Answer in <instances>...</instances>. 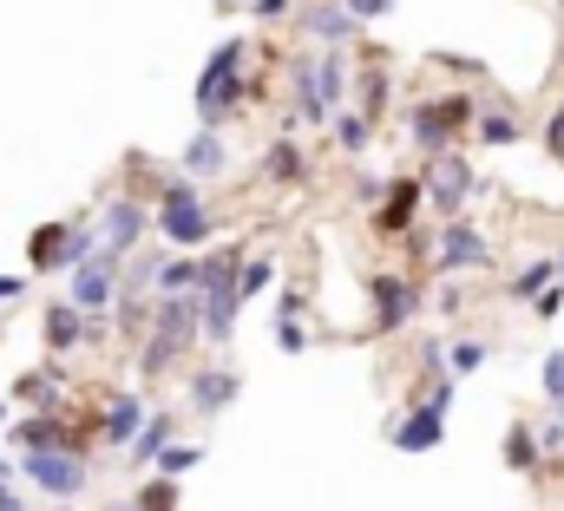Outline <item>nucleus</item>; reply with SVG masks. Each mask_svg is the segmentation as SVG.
<instances>
[{"instance_id": "nucleus-1", "label": "nucleus", "mask_w": 564, "mask_h": 511, "mask_svg": "<svg viewBox=\"0 0 564 511\" xmlns=\"http://www.w3.org/2000/svg\"><path fill=\"white\" fill-rule=\"evenodd\" d=\"M289 86H295L302 119L328 126L348 99V66H341V53H302V59H289Z\"/></svg>"}, {"instance_id": "nucleus-2", "label": "nucleus", "mask_w": 564, "mask_h": 511, "mask_svg": "<svg viewBox=\"0 0 564 511\" xmlns=\"http://www.w3.org/2000/svg\"><path fill=\"white\" fill-rule=\"evenodd\" d=\"M243 99V40H224L210 59H204V79H197V126L224 131L230 112Z\"/></svg>"}, {"instance_id": "nucleus-3", "label": "nucleus", "mask_w": 564, "mask_h": 511, "mask_svg": "<svg viewBox=\"0 0 564 511\" xmlns=\"http://www.w3.org/2000/svg\"><path fill=\"white\" fill-rule=\"evenodd\" d=\"M151 230H158L171 250H197V243H210L217 217L204 210V197H197L191 177H171V184H164V204H158V217H151Z\"/></svg>"}, {"instance_id": "nucleus-4", "label": "nucleus", "mask_w": 564, "mask_h": 511, "mask_svg": "<svg viewBox=\"0 0 564 511\" xmlns=\"http://www.w3.org/2000/svg\"><path fill=\"white\" fill-rule=\"evenodd\" d=\"M197 341V295H171V302H158V315H151V341H144V374H164L184 348Z\"/></svg>"}, {"instance_id": "nucleus-5", "label": "nucleus", "mask_w": 564, "mask_h": 511, "mask_svg": "<svg viewBox=\"0 0 564 511\" xmlns=\"http://www.w3.org/2000/svg\"><path fill=\"white\" fill-rule=\"evenodd\" d=\"M13 479L40 486L46 499H79L93 486L86 459H73V453H13Z\"/></svg>"}, {"instance_id": "nucleus-6", "label": "nucleus", "mask_w": 564, "mask_h": 511, "mask_svg": "<svg viewBox=\"0 0 564 511\" xmlns=\"http://www.w3.org/2000/svg\"><path fill=\"white\" fill-rule=\"evenodd\" d=\"M414 184H421L426 204L440 210V224H446V217H459V204L479 191V177H473V164H466L459 151H440V157L426 164V177H414Z\"/></svg>"}, {"instance_id": "nucleus-7", "label": "nucleus", "mask_w": 564, "mask_h": 511, "mask_svg": "<svg viewBox=\"0 0 564 511\" xmlns=\"http://www.w3.org/2000/svg\"><path fill=\"white\" fill-rule=\"evenodd\" d=\"M473 119V99L466 93H446V99H426V106H414V119H408V131H414V144H421L426 157H440L446 144H453V131Z\"/></svg>"}, {"instance_id": "nucleus-8", "label": "nucleus", "mask_w": 564, "mask_h": 511, "mask_svg": "<svg viewBox=\"0 0 564 511\" xmlns=\"http://www.w3.org/2000/svg\"><path fill=\"white\" fill-rule=\"evenodd\" d=\"M86 446H93V433H79L53 413H20V426H13V453H73V459H86Z\"/></svg>"}, {"instance_id": "nucleus-9", "label": "nucleus", "mask_w": 564, "mask_h": 511, "mask_svg": "<svg viewBox=\"0 0 564 511\" xmlns=\"http://www.w3.org/2000/svg\"><path fill=\"white\" fill-rule=\"evenodd\" d=\"M79 315H93V308H112L119 302V256H86V262H73V295H66Z\"/></svg>"}, {"instance_id": "nucleus-10", "label": "nucleus", "mask_w": 564, "mask_h": 511, "mask_svg": "<svg viewBox=\"0 0 564 511\" xmlns=\"http://www.w3.org/2000/svg\"><path fill=\"white\" fill-rule=\"evenodd\" d=\"M486 262H492V243H486L473 224H459V217H446V224H440V243H433V269H440V275L486 269Z\"/></svg>"}, {"instance_id": "nucleus-11", "label": "nucleus", "mask_w": 564, "mask_h": 511, "mask_svg": "<svg viewBox=\"0 0 564 511\" xmlns=\"http://www.w3.org/2000/svg\"><path fill=\"white\" fill-rule=\"evenodd\" d=\"M368 295H375V328H408V315H414V282L408 275H368Z\"/></svg>"}, {"instance_id": "nucleus-12", "label": "nucleus", "mask_w": 564, "mask_h": 511, "mask_svg": "<svg viewBox=\"0 0 564 511\" xmlns=\"http://www.w3.org/2000/svg\"><path fill=\"white\" fill-rule=\"evenodd\" d=\"M79 256H73V224H46V230H33V243H26V269L33 275H59V269H73Z\"/></svg>"}, {"instance_id": "nucleus-13", "label": "nucleus", "mask_w": 564, "mask_h": 511, "mask_svg": "<svg viewBox=\"0 0 564 511\" xmlns=\"http://www.w3.org/2000/svg\"><path fill=\"white\" fill-rule=\"evenodd\" d=\"M139 426H144V400L139 393H112V406H106V420H99V446H112V453H126L132 439H139Z\"/></svg>"}, {"instance_id": "nucleus-14", "label": "nucleus", "mask_w": 564, "mask_h": 511, "mask_svg": "<svg viewBox=\"0 0 564 511\" xmlns=\"http://www.w3.org/2000/svg\"><path fill=\"white\" fill-rule=\"evenodd\" d=\"M144 230H151V217H144L139 204H132V197L106 204V230H99V237H106V256H132V250H139V237H144Z\"/></svg>"}, {"instance_id": "nucleus-15", "label": "nucleus", "mask_w": 564, "mask_h": 511, "mask_svg": "<svg viewBox=\"0 0 564 511\" xmlns=\"http://www.w3.org/2000/svg\"><path fill=\"white\" fill-rule=\"evenodd\" d=\"M414 210H421V184H414V177H394V184H388V204H381V217H375V230H381V237H408V230H414Z\"/></svg>"}, {"instance_id": "nucleus-16", "label": "nucleus", "mask_w": 564, "mask_h": 511, "mask_svg": "<svg viewBox=\"0 0 564 511\" xmlns=\"http://www.w3.org/2000/svg\"><path fill=\"white\" fill-rule=\"evenodd\" d=\"M388 439H394V453H433V446L446 439V413H433V406H414V413H408V420H401Z\"/></svg>"}, {"instance_id": "nucleus-17", "label": "nucleus", "mask_w": 564, "mask_h": 511, "mask_svg": "<svg viewBox=\"0 0 564 511\" xmlns=\"http://www.w3.org/2000/svg\"><path fill=\"white\" fill-rule=\"evenodd\" d=\"M13 400H20V406H33V413H53V406L66 400V381H59V368H26V374L13 381Z\"/></svg>"}, {"instance_id": "nucleus-18", "label": "nucleus", "mask_w": 564, "mask_h": 511, "mask_svg": "<svg viewBox=\"0 0 564 511\" xmlns=\"http://www.w3.org/2000/svg\"><path fill=\"white\" fill-rule=\"evenodd\" d=\"M184 393H191L197 413H224V406L237 400V374H230V368H204V374H191Z\"/></svg>"}, {"instance_id": "nucleus-19", "label": "nucleus", "mask_w": 564, "mask_h": 511, "mask_svg": "<svg viewBox=\"0 0 564 511\" xmlns=\"http://www.w3.org/2000/svg\"><path fill=\"white\" fill-rule=\"evenodd\" d=\"M184 171H191V184L197 177H217V171H230V151H224V138L217 131H197L191 144H184V157H177Z\"/></svg>"}, {"instance_id": "nucleus-20", "label": "nucleus", "mask_w": 564, "mask_h": 511, "mask_svg": "<svg viewBox=\"0 0 564 511\" xmlns=\"http://www.w3.org/2000/svg\"><path fill=\"white\" fill-rule=\"evenodd\" d=\"M79 341H86V315H79L73 302H53V308H46V348L66 355V348H79Z\"/></svg>"}, {"instance_id": "nucleus-21", "label": "nucleus", "mask_w": 564, "mask_h": 511, "mask_svg": "<svg viewBox=\"0 0 564 511\" xmlns=\"http://www.w3.org/2000/svg\"><path fill=\"white\" fill-rule=\"evenodd\" d=\"M302 26H308V33H315V40H328V46H335V53H341V46H348V40H355V33H361V26H355V20H348V13H341V7H308V13H302Z\"/></svg>"}, {"instance_id": "nucleus-22", "label": "nucleus", "mask_w": 564, "mask_h": 511, "mask_svg": "<svg viewBox=\"0 0 564 511\" xmlns=\"http://www.w3.org/2000/svg\"><path fill=\"white\" fill-rule=\"evenodd\" d=\"M151 289L171 302V295H197V256H171V262H158L151 269Z\"/></svg>"}, {"instance_id": "nucleus-23", "label": "nucleus", "mask_w": 564, "mask_h": 511, "mask_svg": "<svg viewBox=\"0 0 564 511\" xmlns=\"http://www.w3.org/2000/svg\"><path fill=\"white\" fill-rule=\"evenodd\" d=\"M171 433H177V426H171V413H144V426H139V439L126 446V459H132V466H151V459L171 446Z\"/></svg>"}, {"instance_id": "nucleus-24", "label": "nucleus", "mask_w": 564, "mask_h": 511, "mask_svg": "<svg viewBox=\"0 0 564 511\" xmlns=\"http://www.w3.org/2000/svg\"><path fill=\"white\" fill-rule=\"evenodd\" d=\"M263 177H270V184H302V177H308V164H302V144H295V138H276V144L263 151Z\"/></svg>"}, {"instance_id": "nucleus-25", "label": "nucleus", "mask_w": 564, "mask_h": 511, "mask_svg": "<svg viewBox=\"0 0 564 511\" xmlns=\"http://www.w3.org/2000/svg\"><path fill=\"white\" fill-rule=\"evenodd\" d=\"M552 282H558V262L545 256V262H525V269H519V275L506 282V295H512V302H539V295H545Z\"/></svg>"}, {"instance_id": "nucleus-26", "label": "nucleus", "mask_w": 564, "mask_h": 511, "mask_svg": "<svg viewBox=\"0 0 564 511\" xmlns=\"http://www.w3.org/2000/svg\"><path fill=\"white\" fill-rule=\"evenodd\" d=\"M328 131H335V144H341L348 157H355V151H368V138H375V126H368L361 112H335V119H328Z\"/></svg>"}, {"instance_id": "nucleus-27", "label": "nucleus", "mask_w": 564, "mask_h": 511, "mask_svg": "<svg viewBox=\"0 0 564 511\" xmlns=\"http://www.w3.org/2000/svg\"><path fill=\"white\" fill-rule=\"evenodd\" d=\"M197 459H204V446H177V439H171V446H164V453H158L151 466H158V479H171V486H177V479H184V472H191Z\"/></svg>"}, {"instance_id": "nucleus-28", "label": "nucleus", "mask_w": 564, "mask_h": 511, "mask_svg": "<svg viewBox=\"0 0 564 511\" xmlns=\"http://www.w3.org/2000/svg\"><path fill=\"white\" fill-rule=\"evenodd\" d=\"M270 282H276V262H270V256H257V262H243V269H237V302H250V295H263Z\"/></svg>"}, {"instance_id": "nucleus-29", "label": "nucleus", "mask_w": 564, "mask_h": 511, "mask_svg": "<svg viewBox=\"0 0 564 511\" xmlns=\"http://www.w3.org/2000/svg\"><path fill=\"white\" fill-rule=\"evenodd\" d=\"M506 466H512V472H532V466H539V433H532V426H512V439H506Z\"/></svg>"}, {"instance_id": "nucleus-30", "label": "nucleus", "mask_w": 564, "mask_h": 511, "mask_svg": "<svg viewBox=\"0 0 564 511\" xmlns=\"http://www.w3.org/2000/svg\"><path fill=\"white\" fill-rule=\"evenodd\" d=\"M381 106H388V66H368V79H361V119L375 126Z\"/></svg>"}, {"instance_id": "nucleus-31", "label": "nucleus", "mask_w": 564, "mask_h": 511, "mask_svg": "<svg viewBox=\"0 0 564 511\" xmlns=\"http://www.w3.org/2000/svg\"><path fill=\"white\" fill-rule=\"evenodd\" d=\"M473 131H479V144H512L525 126H519L512 112H479V126H473Z\"/></svg>"}, {"instance_id": "nucleus-32", "label": "nucleus", "mask_w": 564, "mask_h": 511, "mask_svg": "<svg viewBox=\"0 0 564 511\" xmlns=\"http://www.w3.org/2000/svg\"><path fill=\"white\" fill-rule=\"evenodd\" d=\"M440 368H453V374H473V368H486V341H453Z\"/></svg>"}, {"instance_id": "nucleus-33", "label": "nucleus", "mask_w": 564, "mask_h": 511, "mask_svg": "<svg viewBox=\"0 0 564 511\" xmlns=\"http://www.w3.org/2000/svg\"><path fill=\"white\" fill-rule=\"evenodd\" d=\"M132 511H177V486L171 479H151L139 499H132Z\"/></svg>"}, {"instance_id": "nucleus-34", "label": "nucleus", "mask_w": 564, "mask_h": 511, "mask_svg": "<svg viewBox=\"0 0 564 511\" xmlns=\"http://www.w3.org/2000/svg\"><path fill=\"white\" fill-rule=\"evenodd\" d=\"M539 381H545V400L558 406V426H564V355H545V368H539Z\"/></svg>"}, {"instance_id": "nucleus-35", "label": "nucleus", "mask_w": 564, "mask_h": 511, "mask_svg": "<svg viewBox=\"0 0 564 511\" xmlns=\"http://www.w3.org/2000/svg\"><path fill=\"white\" fill-rule=\"evenodd\" d=\"M341 13L361 26V20H388V13H394V0H341Z\"/></svg>"}, {"instance_id": "nucleus-36", "label": "nucleus", "mask_w": 564, "mask_h": 511, "mask_svg": "<svg viewBox=\"0 0 564 511\" xmlns=\"http://www.w3.org/2000/svg\"><path fill=\"white\" fill-rule=\"evenodd\" d=\"M276 348H282V355H302V348H308V335H302L295 322H276Z\"/></svg>"}, {"instance_id": "nucleus-37", "label": "nucleus", "mask_w": 564, "mask_h": 511, "mask_svg": "<svg viewBox=\"0 0 564 511\" xmlns=\"http://www.w3.org/2000/svg\"><path fill=\"white\" fill-rule=\"evenodd\" d=\"M532 308H539V315H545V322H552V315H558V308H564V289H558V282H552V289H545V295H539V302H532Z\"/></svg>"}, {"instance_id": "nucleus-38", "label": "nucleus", "mask_w": 564, "mask_h": 511, "mask_svg": "<svg viewBox=\"0 0 564 511\" xmlns=\"http://www.w3.org/2000/svg\"><path fill=\"white\" fill-rule=\"evenodd\" d=\"M7 505H20V499H13V459H0V511Z\"/></svg>"}, {"instance_id": "nucleus-39", "label": "nucleus", "mask_w": 564, "mask_h": 511, "mask_svg": "<svg viewBox=\"0 0 564 511\" xmlns=\"http://www.w3.org/2000/svg\"><path fill=\"white\" fill-rule=\"evenodd\" d=\"M289 7H295V0H257V7H250V13H257V20H282V13H289Z\"/></svg>"}, {"instance_id": "nucleus-40", "label": "nucleus", "mask_w": 564, "mask_h": 511, "mask_svg": "<svg viewBox=\"0 0 564 511\" xmlns=\"http://www.w3.org/2000/svg\"><path fill=\"white\" fill-rule=\"evenodd\" d=\"M545 151H552V157H564V112L545 126Z\"/></svg>"}, {"instance_id": "nucleus-41", "label": "nucleus", "mask_w": 564, "mask_h": 511, "mask_svg": "<svg viewBox=\"0 0 564 511\" xmlns=\"http://www.w3.org/2000/svg\"><path fill=\"white\" fill-rule=\"evenodd\" d=\"M26 282H33V275H0V302H13V295H26Z\"/></svg>"}, {"instance_id": "nucleus-42", "label": "nucleus", "mask_w": 564, "mask_h": 511, "mask_svg": "<svg viewBox=\"0 0 564 511\" xmlns=\"http://www.w3.org/2000/svg\"><path fill=\"white\" fill-rule=\"evenodd\" d=\"M552 262H558V289H564V256H552Z\"/></svg>"}]
</instances>
